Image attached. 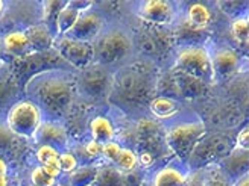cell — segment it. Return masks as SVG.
<instances>
[{
	"instance_id": "6da1fadb",
	"label": "cell",
	"mask_w": 249,
	"mask_h": 186,
	"mask_svg": "<svg viewBox=\"0 0 249 186\" xmlns=\"http://www.w3.org/2000/svg\"><path fill=\"white\" fill-rule=\"evenodd\" d=\"M76 76L66 68H52L36 73L24 83L28 100L41 109L43 115L58 118L67 112L76 94Z\"/></svg>"
},
{
	"instance_id": "7a4b0ae2",
	"label": "cell",
	"mask_w": 249,
	"mask_h": 186,
	"mask_svg": "<svg viewBox=\"0 0 249 186\" xmlns=\"http://www.w3.org/2000/svg\"><path fill=\"white\" fill-rule=\"evenodd\" d=\"M157 79L147 64L124 65L113 74V86L108 98L124 108H137L151 102Z\"/></svg>"
},
{
	"instance_id": "3957f363",
	"label": "cell",
	"mask_w": 249,
	"mask_h": 186,
	"mask_svg": "<svg viewBox=\"0 0 249 186\" xmlns=\"http://www.w3.org/2000/svg\"><path fill=\"white\" fill-rule=\"evenodd\" d=\"M94 64L113 67L131 56L134 50L132 36L123 29L113 28L102 32L93 43Z\"/></svg>"
},
{
	"instance_id": "277c9868",
	"label": "cell",
	"mask_w": 249,
	"mask_h": 186,
	"mask_svg": "<svg viewBox=\"0 0 249 186\" xmlns=\"http://www.w3.org/2000/svg\"><path fill=\"white\" fill-rule=\"evenodd\" d=\"M234 148V136L227 132L205 133L189 156V165L193 170H202L208 165L219 164Z\"/></svg>"
},
{
	"instance_id": "5b68a950",
	"label": "cell",
	"mask_w": 249,
	"mask_h": 186,
	"mask_svg": "<svg viewBox=\"0 0 249 186\" xmlns=\"http://www.w3.org/2000/svg\"><path fill=\"white\" fill-rule=\"evenodd\" d=\"M41 109L28 98H20L12 105L5 115L6 129L23 140H34V136L43 123Z\"/></svg>"
},
{
	"instance_id": "8992f818",
	"label": "cell",
	"mask_w": 249,
	"mask_h": 186,
	"mask_svg": "<svg viewBox=\"0 0 249 186\" xmlns=\"http://www.w3.org/2000/svg\"><path fill=\"white\" fill-rule=\"evenodd\" d=\"M207 133L205 123L199 118L175 123L166 132V142L181 160H187L197 142Z\"/></svg>"
},
{
	"instance_id": "52a82bcc",
	"label": "cell",
	"mask_w": 249,
	"mask_h": 186,
	"mask_svg": "<svg viewBox=\"0 0 249 186\" xmlns=\"http://www.w3.org/2000/svg\"><path fill=\"white\" fill-rule=\"evenodd\" d=\"M173 70L190 74L193 78L204 80L205 83H213V65H211L210 50L199 44H187L182 46L177 52Z\"/></svg>"
},
{
	"instance_id": "ba28073f",
	"label": "cell",
	"mask_w": 249,
	"mask_h": 186,
	"mask_svg": "<svg viewBox=\"0 0 249 186\" xmlns=\"http://www.w3.org/2000/svg\"><path fill=\"white\" fill-rule=\"evenodd\" d=\"M113 86V71L108 67L91 64L76 76V88L91 100L107 98Z\"/></svg>"
},
{
	"instance_id": "9c48e42d",
	"label": "cell",
	"mask_w": 249,
	"mask_h": 186,
	"mask_svg": "<svg viewBox=\"0 0 249 186\" xmlns=\"http://www.w3.org/2000/svg\"><path fill=\"white\" fill-rule=\"evenodd\" d=\"M53 50L59 55V58L76 70H84L89 65L94 64V50L93 44L82 43L67 38V36H56Z\"/></svg>"
},
{
	"instance_id": "30bf717a",
	"label": "cell",
	"mask_w": 249,
	"mask_h": 186,
	"mask_svg": "<svg viewBox=\"0 0 249 186\" xmlns=\"http://www.w3.org/2000/svg\"><path fill=\"white\" fill-rule=\"evenodd\" d=\"M102 31H104V17L101 16V12L90 8L81 12L76 24L62 36L93 44L97 36L102 33Z\"/></svg>"
},
{
	"instance_id": "8fae6325",
	"label": "cell",
	"mask_w": 249,
	"mask_h": 186,
	"mask_svg": "<svg viewBox=\"0 0 249 186\" xmlns=\"http://www.w3.org/2000/svg\"><path fill=\"white\" fill-rule=\"evenodd\" d=\"M137 16L155 28H166L175 20V6L163 0H147L137 5Z\"/></svg>"
},
{
	"instance_id": "7c38bea8",
	"label": "cell",
	"mask_w": 249,
	"mask_h": 186,
	"mask_svg": "<svg viewBox=\"0 0 249 186\" xmlns=\"http://www.w3.org/2000/svg\"><path fill=\"white\" fill-rule=\"evenodd\" d=\"M211 65H213V76L216 80H225L239 71L242 65L240 55L231 47H217L210 52Z\"/></svg>"
},
{
	"instance_id": "4fadbf2b",
	"label": "cell",
	"mask_w": 249,
	"mask_h": 186,
	"mask_svg": "<svg viewBox=\"0 0 249 186\" xmlns=\"http://www.w3.org/2000/svg\"><path fill=\"white\" fill-rule=\"evenodd\" d=\"M34 141L38 145H47L56 148L58 152H64L69 144V135L66 127L58 120H43L38 130H36Z\"/></svg>"
},
{
	"instance_id": "5bb4252c",
	"label": "cell",
	"mask_w": 249,
	"mask_h": 186,
	"mask_svg": "<svg viewBox=\"0 0 249 186\" xmlns=\"http://www.w3.org/2000/svg\"><path fill=\"white\" fill-rule=\"evenodd\" d=\"M20 91V83L16 78L9 62L5 59L0 61V114L8 112V109L18 102L17 98Z\"/></svg>"
},
{
	"instance_id": "9a60e30c",
	"label": "cell",
	"mask_w": 249,
	"mask_h": 186,
	"mask_svg": "<svg viewBox=\"0 0 249 186\" xmlns=\"http://www.w3.org/2000/svg\"><path fill=\"white\" fill-rule=\"evenodd\" d=\"M172 73H173V79H175L178 97L182 98V100H197V98H202L207 94L210 85L205 83L204 80L173 68Z\"/></svg>"
},
{
	"instance_id": "2e32d148",
	"label": "cell",
	"mask_w": 249,
	"mask_h": 186,
	"mask_svg": "<svg viewBox=\"0 0 249 186\" xmlns=\"http://www.w3.org/2000/svg\"><path fill=\"white\" fill-rule=\"evenodd\" d=\"M135 38H137V46H139L140 52L151 58L158 56L160 53H163L166 48L172 46V36L169 33L161 32L158 28L152 31H146L140 35H137Z\"/></svg>"
},
{
	"instance_id": "e0dca14e",
	"label": "cell",
	"mask_w": 249,
	"mask_h": 186,
	"mask_svg": "<svg viewBox=\"0 0 249 186\" xmlns=\"http://www.w3.org/2000/svg\"><path fill=\"white\" fill-rule=\"evenodd\" d=\"M102 156H105L111 165H114L117 170L122 172H128L132 171L137 167V155L131 150V148H124L117 142H107L104 144L102 148Z\"/></svg>"
},
{
	"instance_id": "ac0fdd59",
	"label": "cell",
	"mask_w": 249,
	"mask_h": 186,
	"mask_svg": "<svg viewBox=\"0 0 249 186\" xmlns=\"http://www.w3.org/2000/svg\"><path fill=\"white\" fill-rule=\"evenodd\" d=\"M93 8L91 2H66V5L62 6V9L59 11V14L56 17V23H55V35L56 36H62L66 35L74 24H76L81 12Z\"/></svg>"
},
{
	"instance_id": "d6986e66",
	"label": "cell",
	"mask_w": 249,
	"mask_h": 186,
	"mask_svg": "<svg viewBox=\"0 0 249 186\" xmlns=\"http://www.w3.org/2000/svg\"><path fill=\"white\" fill-rule=\"evenodd\" d=\"M23 31L26 33V38L29 41V47L32 53H44L53 48L56 35L49 29L46 24L36 23V24H32V26H28Z\"/></svg>"
},
{
	"instance_id": "ffe728a7",
	"label": "cell",
	"mask_w": 249,
	"mask_h": 186,
	"mask_svg": "<svg viewBox=\"0 0 249 186\" xmlns=\"http://www.w3.org/2000/svg\"><path fill=\"white\" fill-rule=\"evenodd\" d=\"M2 47L3 53L12 56L14 59H21L29 55H34L24 31H11L2 35Z\"/></svg>"
},
{
	"instance_id": "44dd1931",
	"label": "cell",
	"mask_w": 249,
	"mask_h": 186,
	"mask_svg": "<svg viewBox=\"0 0 249 186\" xmlns=\"http://www.w3.org/2000/svg\"><path fill=\"white\" fill-rule=\"evenodd\" d=\"M187 171L177 164H167L155 171L151 186H185Z\"/></svg>"
},
{
	"instance_id": "7402d4cb",
	"label": "cell",
	"mask_w": 249,
	"mask_h": 186,
	"mask_svg": "<svg viewBox=\"0 0 249 186\" xmlns=\"http://www.w3.org/2000/svg\"><path fill=\"white\" fill-rule=\"evenodd\" d=\"M217 165L232 182L237 180L242 176L248 174V152L232 148L231 153L225 159H222Z\"/></svg>"
},
{
	"instance_id": "603a6c76",
	"label": "cell",
	"mask_w": 249,
	"mask_h": 186,
	"mask_svg": "<svg viewBox=\"0 0 249 186\" xmlns=\"http://www.w3.org/2000/svg\"><path fill=\"white\" fill-rule=\"evenodd\" d=\"M147 105L151 114L160 120H169L178 115L181 110L179 100H175V98L170 97H163V95H154Z\"/></svg>"
},
{
	"instance_id": "cb8c5ba5",
	"label": "cell",
	"mask_w": 249,
	"mask_h": 186,
	"mask_svg": "<svg viewBox=\"0 0 249 186\" xmlns=\"http://www.w3.org/2000/svg\"><path fill=\"white\" fill-rule=\"evenodd\" d=\"M36 160L41 168H44L47 172H51L52 176L59 177L61 170H59V152L56 148L47 147V145H38L36 148Z\"/></svg>"
},
{
	"instance_id": "d4e9b609",
	"label": "cell",
	"mask_w": 249,
	"mask_h": 186,
	"mask_svg": "<svg viewBox=\"0 0 249 186\" xmlns=\"http://www.w3.org/2000/svg\"><path fill=\"white\" fill-rule=\"evenodd\" d=\"M90 132L93 136V141L99 144L111 142L114 138V126L109 118L104 115H97L90 123Z\"/></svg>"
},
{
	"instance_id": "484cf974",
	"label": "cell",
	"mask_w": 249,
	"mask_h": 186,
	"mask_svg": "<svg viewBox=\"0 0 249 186\" xmlns=\"http://www.w3.org/2000/svg\"><path fill=\"white\" fill-rule=\"evenodd\" d=\"M211 20H213V14L205 3H193L187 9V24H190L196 31L208 28Z\"/></svg>"
},
{
	"instance_id": "4316f807",
	"label": "cell",
	"mask_w": 249,
	"mask_h": 186,
	"mask_svg": "<svg viewBox=\"0 0 249 186\" xmlns=\"http://www.w3.org/2000/svg\"><path fill=\"white\" fill-rule=\"evenodd\" d=\"M199 171L202 172L199 186H232V180L222 171L217 164L208 165Z\"/></svg>"
},
{
	"instance_id": "83f0119b",
	"label": "cell",
	"mask_w": 249,
	"mask_h": 186,
	"mask_svg": "<svg viewBox=\"0 0 249 186\" xmlns=\"http://www.w3.org/2000/svg\"><path fill=\"white\" fill-rule=\"evenodd\" d=\"M91 186H123V172L111 164L99 167Z\"/></svg>"
},
{
	"instance_id": "f1b7e54d",
	"label": "cell",
	"mask_w": 249,
	"mask_h": 186,
	"mask_svg": "<svg viewBox=\"0 0 249 186\" xmlns=\"http://www.w3.org/2000/svg\"><path fill=\"white\" fill-rule=\"evenodd\" d=\"M97 168L99 167L96 165L78 167L69 174V186H91L97 174Z\"/></svg>"
},
{
	"instance_id": "f546056e",
	"label": "cell",
	"mask_w": 249,
	"mask_h": 186,
	"mask_svg": "<svg viewBox=\"0 0 249 186\" xmlns=\"http://www.w3.org/2000/svg\"><path fill=\"white\" fill-rule=\"evenodd\" d=\"M231 36L234 41L237 43L240 47L243 46L246 48L248 46V36H249V23H248V16L237 17L231 21V28H230Z\"/></svg>"
},
{
	"instance_id": "4dcf8cb0",
	"label": "cell",
	"mask_w": 249,
	"mask_h": 186,
	"mask_svg": "<svg viewBox=\"0 0 249 186\" xmlns=\"http://www.w3.org/2000/svg\"><path fill=\"white\" fill-rule=\"evenodd\" d=\"M66 5V2H46L43 3V24L51 29L55 33V23L56 17L59 14V11L62 6Z\"/></svg>"
},
{
	"instance_id": "1f68e13d",
	"label": "cell",
	"mask_w": 249,
	"mask_h": 186,
	"mask_svg": "<svg viewBox=\"0 0 249 186\" xmlns=\"http://www.w3.org/2000/svg\"><path fill=\"white\" fill-rule=\"evenodd\" d=\"M58 183V177L52 176L40 165L35 167L31 172V185L32 186H53Z\"/></svg>"
},
{
	"instance_id": "d6a6232c",
	"label": "cell",
	"mask_w": 249,
	"mask_h": 186,
	"mask_svg": "<svg viewBox=\"0 0 249 186\" xmlns=\"http://www.w3.org/2000/svg\"><path fill=\"white\" fill-rule=\"evenodd\" d=\"M78 168V159L73 153L64 150V152H59V170L61 172H73L74 170Z\"/></svg>"
},
{
	"instance_id": "836d02e7",
	"label": "cell",
	"mask_w": 249,
	"mask_h": 186,
	"mask_svg": "<svg viewBox=\"0 0 249 186\" xmlns=\"http://www.w3.org/2000/svg\"><path fill=\"white\" fill-rule=\"evenodd\" d=\"M219 8L223 12L232 16L234 18H237V17H243L240 12H242V8L248 9V3L246 2H242V3L240 2H219Z\"/></svg>"
},
{
	"instance_id": "e575fe53",
	"label": "cell",
	"mask_w": 249,
	"mask_h": 186,
	"mask_svg": "<svg viewBox=\"0 0 249 186\" xmlns=\"http://www.w3.org/2000/svg\"><path fill=\"white\" fill-rule=\"evenodd\" d=\"M234 148L248 152V148H249V129H248L246 124L234 135Z\"/></svg>"
},
{
	"instance_id": "d590c367",
	"label": "cell",
	"mask_w": 249,
	"mask_h": 186,
	"mask_svg": "<svg viewBox=\"0 0 249 186\" xmlns=\"http://www.w3.org/2000/svg\"><path fill=\"white\" fill-rule=\"evenodd\" d=\"M102 148H104V144H99L93 140L90 142H87L85 145V150L89 152L90 156H102Z\"/></svg>"
},
{
	"instance_id": "8d00e7d4",
	"label": "cell",
	"mask_w": 249,
	"mask_h": 186,
	"mask_svg": "<svg viewBox=\"0 0 249 186\" xmlns=\"http://www.w3.org/2000/svg\"><path fill=\"white\" fill-rule=\"evenodd\" d=\"M0 186H9L8 177V165L3 157H0Z\"/></svg>"
},
{
	"instance_id": "74e56055",
	"label": "cell",
	"mask_w": 249,
	"mask_h": 186,
	"mask_svg": "<svg viewBox=\"0 0 249 186\" xmlns=\"http://www.w3.org/2000/svg\"><path fill=\"white\" fill-rule=\"evenodd\" d=\"M232 186H249V176L245 174V176H242L240 179L234 180V182H232Z\"/></svg>"
},
{
	"instance_id": "f35d334b",
	"label": "cell",
	"mask_w": 249,
	"mask_h": 186,
	"mask_svg": "<svg viewBox=\"0 0 249 186\" xmlns=\"http://www.w3.org/2000/svg\"><path fill=\"white\" fill-rule=\"evenodd\" d=\"M5 8H6L5 2H2V0H0V17H2V14L5 12Z\"/></svg>"
},
{
	"instance_id": "ab89813d",
	"label": "cell",
	"mask_w": 249,
	"mask_h": 186,
	"mask_svg": "<svg viewBox=\"0 0 249 186\" xmlns=\"http://www.w3.org/2000/svg\"><path fill=\"white\" fill-rule=\"evenodd\" d=\"M3 47H2V35H0V61H2L3 58Z\"/></svg>"
},
{
	"instance_id": "60d3db41",
	"label": "cell",
	"mask_w": 249,
	"mask_h": 186,
	"mask_svg": "<svg viewBox=\"0 0 249 186\" xmlns=\"http://www.w3.org/2000/svg\"><path fill=\"white\" fill-rule=\"evenodd\" d=\"M53 186H62V185H58V183H56V185H53Z\"/></svg>"
},
{
	"instance_id": "b9f144b4",
	"label": "cell",
	"mask_w": 249,
	"mask_h": 186,
	"mask_svg": "<svg viewBox=\"0 0 249 186\" xmlns=\"http://www.w3.org/2000/svg\"><path fill=\"white\" fill-rule=\"evenodd\" d=\"M28 186H32V185H28Z\"/></svg>"
}]
</instances>
